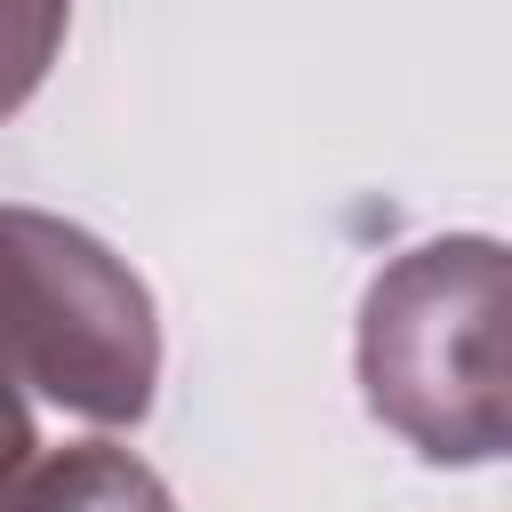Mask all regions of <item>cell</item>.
I'll use <instances>...</instances> for the list:
<instances>
[{
  "label": "cell",
  "instance_id": "obj_1",
  "mask_svg": "<svg viewBox=\"0 0 512 512\" xmlns=\"http://www.w3.org/2000/svg\"><path fill=\"white\" fill-rule=\"evenodd\" d=\"M360 400L424 464L504 456V248L424 240L360 304Z\"/></svg>",
  "mask_w": 512,
  "mask_h": 512
},
{
  "label": "cell",
  "instance_id": "obj_2",
  "mask_svg": "<svg viewBox=\"0 0 512 512\" xmlns=\"http://www.w3.org/2000/svg\"><path fill=\"white\" fill-rule=\"evenodd\" d=\"M0 368L88 424H136L160 384L144 280L80 224L0 208Z\"/></svg>",
  "mask_w": 512,
  "mask_h": 512
},
{
  "label": "cell",
  "instance_id": "obj_3",
  "mask_svg": "<svg viewBox=\"0 0 512 512\" xmlns=\"http://www.w3.org/2000/svg\"><path fill=\"white\" fill-rule=\"evenodd\" d=\"M0 512H176V496L144 456L88 440L56 456H24L0 480Z\"/></svg>",
  "mask_w": 512,
  "mask_h": 512
},
{
  "label": "cell",
  "instance_id": "obj_4",
  "mask_svg": "<svg viewBox=\"0 0 512 512\" xmlns=\"http://www.w3.org/2000/svg\"><path fill=\"white\" fill-rule=\"evenodd\" d=\"M72 32V0H0V120L48 80Z\"/></svg>",
  "mask_w": 512,
  "mask_h": 512
},
{
  "label": "cell",
  "instance_id": "obj_5",
  "mask_svg": "<svg viewBox=\"0 0 512 512\" xmlns=\"http://www.w3.org/2000/svg\"><path fill=\"white\" fill-rule=\"evenodd\" d=\"M24 456H32V416H24V392H16V376L0 368V480H8Z\"/></svg>",
  "mask_w": 512,
  "mask_h": 512
}]
</instances>
